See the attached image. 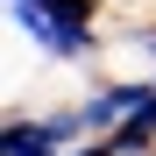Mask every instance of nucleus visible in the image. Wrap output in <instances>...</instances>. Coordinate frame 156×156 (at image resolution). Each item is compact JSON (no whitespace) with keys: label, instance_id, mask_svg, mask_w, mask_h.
Returning <instances> with one entry per match:
<instances>
[{"label":"nucleus","instance_id":"nucleus-2","mask_svg":"<svg viewBox=\"0 0 156 156\" xmlns=\"http://www.w3.org/2000/svg\"><path fill=\"white\" fill-rule=\"evenodd\" d=\"M71 156H114V142H107V135H85V142H78Z\"/></svg>","mask_w":156,"mask_h":156},{"label":"nucleus","instance_id":"nucleus-4","mask_svg":"<svg viewBox=\"0 0 156 156\" xmlns=\"http://www.w3.org/2000/svg\"><path fill=\"white\" fill-rule=\"evenodd\" d=\"M135 156H156V149H135Z\"/></svg>","mask_w":156,"mask_h":156},{"label":"nucleus","instance_id":"nucleus-1","mask_svg":"<svg viewBox=\"0 0 156 156\" xmlns=\"http://www.w3.org/2000/svg\"><path fill=\"white\" fill-rule=\"evenodd\" d=\"M92 128L78 99H50V107H7L0 114V156H71Z\"/></svg>","mask_w":156,"mask_h":156},{"label":"nucleus","instance_id":"nucleus-3","mask_svg":"<svg viewBox=\"0 0 156 156\" xmlns=\"http://www.w3.org/2000/svg\"><path fill=\"white\" fill-rule=\"evenodd\" d=\"M121 14H142V21H156V0H128ZM121 14H114V21H121Z\"/></svg>","mask_w":156,"mask_h":156}]
</instances>
